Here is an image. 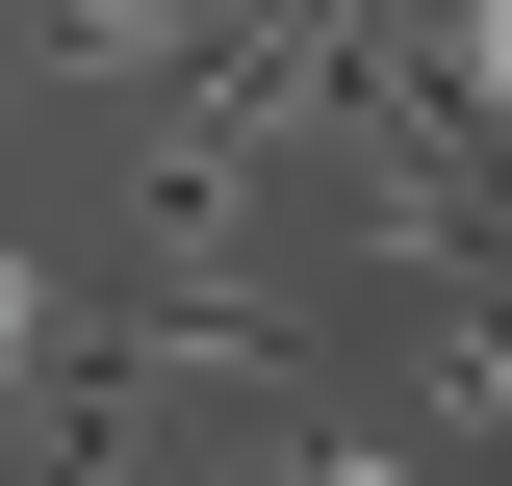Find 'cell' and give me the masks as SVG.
I'll list each match as a JSON object with an SVG mask.
<instances>
[{
	"mask_svg": "<svg viewBox=\"0 0 512 486\" xmlns=\"http://www.w3.org/2000/svg\"><path fill=\"white\" fill-rule=\"evenodd\" d=\"M410 52H436V103L487 128V180H512V0H436V26H410Z\"/></svg>",
	"mask_w": 512,
	"mask_h": 486,
	"instance_id": "3957f363",
	"label": "cell"
},
{
	"mask_svg": "<svg viewBox=\"0 0 512 486\" xmlns=\"http://www.w3.org/2000/svg\"><path fill=\"white\" fill-rule=\"evenodd\" d=\"M205 486H410V435H231Z\"/></svg>",
	"mask_w": 512,
	"mask_h": 486,
	"instance_id": "277c9868",
	"label": "cell"
},
{
	"mask_svg": "<svg viewBox=\"0 0 512 486\" xmlns=\"http://www.w3.org/2000/svg\"><path fill=\"white\" fill-rule=\"evenodd\" d=\"M52 333H77V307H52V256H26V231H0V384H26V359H52Z\"/></svg>",
	"mask_w": 512,
	"mask_h": 486,
	"instance_id": "5b68a950",
	"label": "cell"
},
{
	"mask_svg": "<svg viewBox=\"0 0 512 486\" xmlns=\"http://www.w3.org/2000/svg\"><path fill=\"white\" fill-rule=\"evenodd\" d=\"M410 410H436V435H461V461H487V435H512V307H487V282H461V307H436V359H410Z\"/></svg>",
	"mask_w": 512,
	"mask_h": 486,
	"instance_id": "7a4b0ae2",
	"label": "cell"
},
{
	"mask_svg": "<svg viewBox=\"0 0 512 486\" xmlns=\"http://www.w3.org/2000/svg\"><path fill=\"white\" fill-rule=\"evenodd\" d=\"M231 0H52V77H205Z\"/></svg>",
	"mask_w": 512,
	"mask_h": 486,
	"instance_id": "6da1fadb",
	"label": "cell"
}]
</instances>
